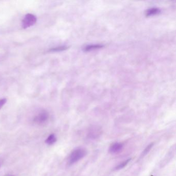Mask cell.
<instances>
[{
	"label": "cell",
	"mask_w": 176,
	"mask_h": 176,
	"mask_svg": "<svg viewBox=\"0 0 176 176\" xmlns=\"http://www.w3.org/2000/svg\"><path fill=\"white\" fill-rule=\"evenodd\" d=\"M49 118V114L47 111H43L34 117V121L38 124H44Z\"/></svg>",
	"instance_id": "cell-3"
},
{
	"label": "cell",
	"mask_w": 176,
	"mask_h": 176,
	"mask_svg": "<svg viewBox=\"0 0 176 176\" xmlns=\"http://www.w3.org/2000/svg\"><path fill=\"white\" fill-rule=\"evenodd\" d=\"M123 148V145L121 143L116 142L110 146L109 148V152L111 154H117L120 152Z\"/></svg>",
	"instance_id": "cell-4"
},
{
	"label": "cell",
	"mask_w": 176,
	"mask_h": 176,
	"mask_svg": "<svg viewBox=\"0 0 176 176\" xmlns=\"http://www.w3.org/2000/svg\"><path fill=\"white\" fill-rule=\"evenodd\" d=\"M67 49V47H66V46H60V47H56V48L50 49L49 51L50 52H59V51L65 50Z\"/></svg>",
	"instance_id": "cell-7"
},
{
	"label": "cell",
	"mask_w": 176,
	"mask_h": 176,
	"mask_svg": "<svg viewBox=\"0 0 176 176\" xmlns=\"http://www.w3.org/2000/svg\"><path fill=\"white\" fill-rule=\"evenodd\" d=\"M131 161V159H129L126 160L125 161L122 162L120 163L119 165H117V166L115 167V170L118 171V170H120L122 169H124L125 167H126V165H127L129 163L130 161Z\"/></svg>",
	"instance_id": "cell-6"
},
{
	"label": "cell",
	"mask_w": 176,
	"mask_h": 176,
	"mask_svg": "<svg viewBox=\"0 0 176 176\" xmlns=\"http://www.w3.org/2000/svg\"><path fill=\"white\" fill-rule=\"evenodd\" d=\"M102 47L100 45H88L87 47H86L85 48V50L89 51L92 49H96V48H101Z\"/></svg>",
	"instance_id": "cell-10"
},
{
	"label": "cell",
	"mask_w": 176,
	"mask_h": 176,
	"mask_svg": "<svg viewBox=\"0 0 176 176\" xmlns=\"http://www.w3.org/2000/svg\"><path fill=\"white\" fill-rule=\"evenodd\" d=\"M86 154H87V151L85 150L84 149L79 148L74 150L71 152L69 157V160H68L69 164L71 165L80 161L81 159H82L86 156Z\"/></svg>",
	"instance_id": "cell-1"
},
{
	"label": "cell",
	"mask_w": 176,
	"mask_h": 176,
	"mask_svg": "<svg viewBox=\"0 0 176 176\" xmlns=\"http://www.w3.org/2000/svg\"><path fill=\"white\" fill-rule=\"evenodd\" d=\"M159 13V10H158L157 8H152V9H150L147 11V15L151 16L154 15H156V13Z\"/></svg>",
	"instance_id": "cell-9"
},
{
	"label": "cell",
	"mask_w": 176,
	"mask_h": 176,
	"mask_svg": "<svg viewBox=\"0 0 176 176\" xmlns=\"http://www.w3.org/2000/svg\"><path fill=\"white\" fill-rule=\"evenodd\" d=\"M3 160L0 159V169L1 168V166H2V164H3Z\"/></svg>",
	"instance_id": "cell-12"
},
{
	"label": "cell",
	"mask_w": 176,
	"mask_h": 176,
	"mask_svg": "<svg viewBox=\"0 0 176 176\" xmlns=\"http://www.w3.org/2000/svg\"><path fill=\"white\" fill-rule=\"evenodd\" d=\"M36 22L37 18L35 16L31 13H28L22 20V28L24 29H26L35 25Z\"/></svg>",
	"instance_id": "cell-2"
},
{
	"label": "cell",
	"mask_w": 176,
	"mask_h": 176,
	"mask_svg": "<svg viewBox=\"0 0 176 176\" xmlns=\"http://www.w3.org/2000/svg\"><path fill=\"white\" fill-rule=\"evenodd\" d=\"M154 143H151V144L149 145H148V146L145 149V150L143 151V152H142V156H146V154H148L149 152L150 151L151 149L152 148V147L154 146Z\"/></svg>",
	"instance_id": "cell-8"
},
{
	"label": "cell",
	"mask_w": 176,
	"mask_h": 176,
	"mask_svg": "<svg viewBox=\"0 0 176 176\" xmlns=\"http://www.w3.org/2000/svg\"><path fill=\"white\" fill-rule=\"evenodd\" d=\"M7 102V99L6 98H3L0 99V110L2 109V107H3Z\"/></svg>",
	"instance_id": "cell-11"
},
{
	"label": "cell",
	"mask_w": 176,
	"mask_h": 176,
	"mask_svg": "<svg viewBox=\"0 0 176 176\" xmlns=\"http://www.w3.org/2000/svg\"><path fill=\"white\" fill-rule=\"evenodd\" d=\"M56 141H57V139H56L55 135L54 134H51L49 135L47 139L45 140V142L49 145H52L54 144Z\"/></svg>",
	"instance_id": "cell-5"
}]
</instances>
